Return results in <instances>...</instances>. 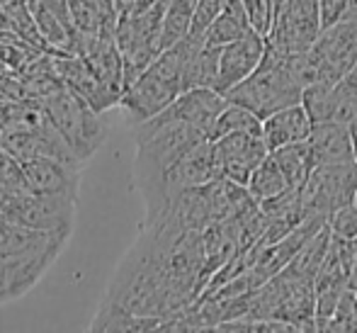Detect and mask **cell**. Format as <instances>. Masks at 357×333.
I'll use <instances>...</instances> for the list:
<instances>
[{
	"label": "cell",
	"mask_w": 357,
	"mask_h": 333,
	"mask_svg": "<svg viewBox=\"0 0 357 333\" xmlns=\"http://www.w3.org/2000/svg\"><path fill=\"white\" fill-rule=\"evenodd\" d=\"M204 44V39L197 37H185L178 44L163 49L158 57L151 61V66L134 80L124 93L119 110L124 112L129 127H139V124L149 122L158 112H163L180 93L183 88V75L188 66L190 57Z\"/></svg>",
	"instance_id": "6da1fadb"
},
{
	"label": "cell",
	"mask_w": 357,
	"mask_h": 333,
	"mask_svg": "<svg viewBox=\"0 0 357 333\" xmlns=\"http://www.w3.org/2000/svg\"><path fill=\"white\" fill-rule=\"evenodd\" d=\"M209 134L204 129L188 122H149L134 127L137 156H134V185L137 190L151 188L173 163H178L188 151L207 141Z\"/></svg>",
	"instance_id": "7a4b0ae2"
},
{
	"label": "cell",
	"mask_w": 357,
	"mask_h": 333,
	"mask_svg": "<svg viewBox=\"0 0 357 333\" xmlns=\"http://www.w3.org/2000/svg\"><path fill=\"white\" fill-rule=\"evenodd\" d=\"M282 57H284L282 52H275V49L265 47V57L260 61V66L245 80L234 85L226 93V100L250 110L260 119L270 117V114H275L278 110L289 108V105L301 103L304 85L287 71Z\"/></svg>",
	"instance_id": "3957f363"
},
{
	"label": "cell",
	"mask_w": 357,
	"mask_h": 333,
	"mask_svg": "<svg viewBox=\"0 0 357 333\" xmlns=\"http://www.w3.org/2000/svg\"><path fill=\"white\" fill-rule=\"evenodd\" d=\"M42 105L47 110L49 119L54 122V127L63 134V139L78 154V158L83 163H88L102 146L105 136H107L102 114L95 112L78 93L66 88V83L56 93L49 95L47 100H42Z\"/></svg>",
	"instance_id": "277c9868"
},
{
	"label": "cell",
	"mask_w": 357,
	"mask_h": 333,
	"mask_svg": "<svg viewBox=\"0 0 357 333\" xmlns=\"http://www.w3.org/2000/svg\"><path fill=\"white\" fill-rule=\"evenodd\" d=\"M357 195V161L355 163L340 165H319L314 168L306 180L299 185L301 209L306 216L326 219L333 214L338 207L355 202Z\"/></svg>",
	"instance_id": "5b68a950"
},
{
	"label": "cell",
	"mask_w": 357,
	"mask_h": 333,
	"mask_svg": "<svg viewBox=\"0 0 357 333\" xmlns=\"http://www.w3.org/2000/svg\"><path fill=\"white\" fill-rule=\"evenodd\" d=\"M75 202L78 200L59 198V195H39L27 190V193H15L0 207V214L22 226H29V229L71 231L73 234Z\"/></svg>",
	"instance_id": "8992f818"
},
{
	"label": "cell",
	"mask_w": 357,
	"mask_h": 333,
	"mask_svg": "<svg viewBox=\"0 0 357 333\" xmlns=\"http://www.w3.org/2000/svg\"><path fill=\"white\" fill-rule=\"evenodd\" d=\"M316 59V83L335 85L357 64V22L338 20L326 27L311 47Z\"/></svg>",
	"instance_id": "52a82bcc"
},
{
	"label": "cell",
	"mask_w": 357,
	"mask_h": 333,
	"mask_svg": "<svg viewBox=\"0 0 357 333\" xmlns=\"http://www.w3.org/2000/svg\"><path fill=\"white\" fill-rule=\"evenodd\" d=\"M212 144L219 178H229L238 185H248L255 168L270 156L263 134L236 132L214 139Z\"/></svg>",
	"instance_id": "ba28073f"
},
{
	"label": "cell",
	"mask_w": 357,
	"mask_h": 333,
	"mask_svg": "<svg viewBox=\"0 0 357 333\" xmlns=\"http://www.w3.org/2000/svg\"><path fill=\"white\" fill-rule=\"evenodd\" d=\"M265 34L258 29H250L248 34H243L236 42L221 47V59H219V80H216V90L221 95L229 93L234 85H238L241 80H245L255 68L260 66L265 57Z\"/></svg>",
	"instance_id": "9c48e42d"
},
{
	"label": "cell",
	"mask_w": 357,
	"mask_h": 333,
	"mask_svg": "<svg viewBox=\"0 0 357 333\" xmlns=\"http://www.w3.org/2000/svg\"><path fill=\"white\" fill-rule=\"evenodd\" d=\"M226 103H229L226 95H221L216 88H192L180 93L163 112H158L151 119H160V122H188L204 129L207 134H212L216 117L226 108Z\"/></svg>",
	"instance_id": "30bf717a"
},
{
	"label": "cell",
	"mask_w": 357,
	"mask_h": 333,
	"mask_svg": "<svg viewBox=\"0 0 357 333\" xmlns=\"http://www.w3.org/2000/svg\"><path fill=\"white\" fill-rule=\"evenodd\" d=\"M24 178L32 193L39 195H59V198L78 200L80 190V165H71L66 161L49 158V156H37V158L22 161Z\"/></svg>",
	"instance_id": "8fae6325"
},
{
	"label": "cell",
	"mask_w": 357,
	"mask_h": 333,
	"mask_svg": "<svg viewBox=\"0 0 357 333\" xmlns=\"http://www.w3.org/2000/svg\"><path fill=\"white\" fill-rule=\"evenodd\" d=\"M309 144L311 165H340V163H355V146L350 124L345 122H319L311 129V136L306 139Z\"/></svg>",
	"instance_id": "7c38bea8"
},
{
	"label": "cell",
	"mask_w": 357,
	"mask_h": 333,
	"mask_svg": "<svg viewBox=\"0 0 357 333\" xmlns=\"http://www.w3.org/2000/svg\"><path fill=\"white\" fill-rule=\"evenodd\" d=\"M311 129H314V119L309 117L301 103L278 110L275 114L263 119V139L270 151L287 144H296V141H306L311 136Z\"/></svg>",
	"instance_id": "4fadbf2b"
},
{
	"label": "cell",
	"mask_w": 357,
	"mask_h": 333,
	"mask_svg": "<svg viewBox=\"0 0 357 333\" xmlns=\"http://www.w3.org/2000/svg\"><path fill=\"white\" fill-rule=\"evenodd\" d=\"M160 321H163L160 316L134 314L127 306L117 304V302H112L109 297L102 295V299H100L88 329L98 331V333H124V331L142 333V331H158Z\"/></svg>",
	"instance_id": "5bb4252c"
},
{
	"label": "cell",
	"mask_w": 357,
	"mask_h": 333,
	"mask_svg": "<svg viewBox=\"0 0 357 333\" xmlns=\"http://www.w3.org/2000/svg\"><path fill=\"white\" fill-rule=\"evenodd\" d=\"M219 59H221V47L202 44V47L190 57L188 66H185L183 88L185 90L216 88V80H219Z\"/></svg>",
	"instance_id": "9a60e30c"
},
{
	"label": "cell",
	"mask_w": 357,
	"mask_h": 333,
	"mask_svg": "<svg viewBox=\"0 0 357 333\" xmlns=\"http://www.w3.org/2000/svg\"><path fill=\"white\" fill-rule=\"evenodd\" d=\"M245 188H248V193L253 195V200L258 202V205H263V202H268V200L280 198L291 185H289V180L284 178L278 161H275L273 156H268V158L255 168V173L250 175Z\"/></svg>",
	"instance_id": "2e32d148"
},
{
	"label": "cell",
	"mask_w": 357,
	"mask_h": 333,
	"mask_svg": "<svg viewBox=\"0 0 357 333\" xmlns=\"http://www.w3.org/2000/svg\"><path fill=\"white\" fill-rule=\"evenodd\" d=\"M301 105L306 108L309 117L314 124L319 122H338V110H340V93L335 85L328 83H311L301 93Z\"/></svg>",
	"instance_id": "e0dca14e"
},
{
	"label": "cell",
	"mask_w": 357,
	"mask_h": 333,
	"mask_svg": "<svg viewBox=\"0 0 357 333\" xmlns=\"http://www.w3.org/2000/svg\"><path fill=\"white\" fill-rule=\"evenodd\" d=\"M270 156L278 161V165L282 168L284 178L289 180L291 188H299V185L306 180V175L314 170L311 156H309V144H306V141L280 146V149L270 151Z\"/></svg>",
	"instance_id": "ac0fdd59"
},
{
	"label": "cell",
	"mask_w": 357,
	"mask_h": 333,
	"mask_svg": "<svg viewBox=\"0 0 357 333\" xmlns=\"http://www.w3.org/2000/svg\"><path fill=\"white\" fill-rule=\"evenodd\" d=\"M236 132L263 134V119H260L255 112H250V110L241 108V105L226 103V108L221 110L219 117H216L209 139L214 141V139H221V136L236 134Z\"/></svg>",
	"instance_id": "d6986e66"
},
{
	"label": "cell",
	"mask_w": 357,
	"mask_h": 333,
	"mask_svg": "<svg viewBox=\"0 0 357 333\" xmlns=\"http://www.w3.org/2000/svg\"><path fill=\"white\" fill-rule=\"evenodd\" d=\"M328 229L335 239L355 244L357 241V205L355 202H348V205L338 207V209L328 216Z\"/></svg>",
	"instance_id": "ffe728a7"
},
{
	"label": "cell",
	"mask_w": 357,
	"mask_h": 333,
	"mask_svg": "<svg viewBox=\"0 0 357 333\" xmlns=\"http://www.w3.org/2000/svg\"><path fill=\"white\" fill-rule=\"evenodd\" d=\"M0 183H5L8 188L17 190V193H27L29 185L24 178V165L17 156H13L8 149L0 146Z\"/></svg>",
	"instance_id": "44dd1931"
},
{
	"label": "cell",
	"mask_w": 357,
	"mask_h": 333,
	"mask_svg": "<svg viewBox=\"0 0 357 333\" xmlns=\"http://www.w3.org/2000/svg\"><path fill=\"white\" fill-rule=\"evenodd\" d=\"M221 8H224V0H199L197 8H195L192 24H190V37L204 39V32L216 20V15L221 13Z\"/></svg>",
	"instance_id": "7402d4cb"
},
{
	"label": "cell",
	"mask_w": 357,
	"mask_h": 333,
	"mask_svg": "<svg viewBox=\"0 0 357 333\" xmlns=\"http://www.w3.org/2000/svg\"><path fill=\"white\" fill-rule=\"evenodd\" d=\"M316 3H319L321 24H324V29H326L343 17V13H345V8H348L350 0H316Z\"/></svg>",
	"instance_id": "603a6c76"
},
{
	"label": "cell",
	"mask_w": 357,
	"mask_h": 333,
	"mask_svg": "<svg viewBox=\"0 0 357 333\" xmlns=\"http://www.w3.org/2000/svg\"><path fill=\"white\" fill-rule=\"evenodd\" d=\"M350 134H353V146H355V156H357V119L350 122Z\"/></svg>",
	"instance_id": "cb8c5ba5"
},
{
	"label": "cell",
	"mask_w": 357,
	"mask_h": 333,
	"mask_svg": "<svg viewBox=\"0 0 357 333\" xmlns=\"http://www.w3.org/2000/svg\"><path fill=\"white\" fill-rule=\"evenodd\" d=\"M353 319H355V329H357V297H355V309H353Z\"/></svg>",
	"instance_id": "d4e9b609"
},
{
	"label": "cell",
	"mask_w": 357,
	"mask_h": 333,
	"mask_svg": "<svg viewBox=\"0 0 357 333\" xmlns=\"http://www.w3.org/2000/svg\"><path fill=\"white\" fill-rule=\"evenodd\" d=\"M0 304H5V295H3V285H0Z\"/></svg>",
	"instance_id": "484cf974"
},
{
	"label": "cell",
	"mask_w": 357,
	"mask_h": 333,
	"mask_svg": "<svg viewBox=\"0 0 357 333\" xmlns=\"http://www.w3.org/2000/svg\"><path fill=\"white\" fill-rule=\"evenodd\" d=\"M355 205H357V195H355Z\"/></svg>",
	"instance_id": "4316f807"
}]
</instances>
